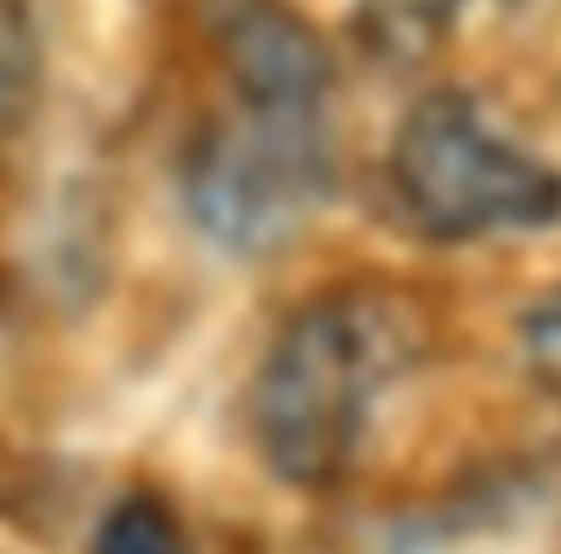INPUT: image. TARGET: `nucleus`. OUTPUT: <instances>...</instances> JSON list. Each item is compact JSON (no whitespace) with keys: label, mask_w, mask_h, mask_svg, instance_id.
I'll return each instance as SVG.
<instances>
[{"label":"nucleus","mask_w":561,"mask_h":554,"mask_svg":"<svg viewBox=\"0 0 561 554\" xmlns=\"http://www.w3.org/2000/svg\"><path fill=\"white\" fill-rule=\"evenodd\" d=\"M522 370H528V383L561 409V285L522 318Z\"/></svg>","instance_id":"nucleus-8"},{"label":"nucleus","mask_w":561,"mask_h":554,"mask_svg":"<svg viewBox=\"0 0 561 554\" xmlns=\"http://www.w3.org/2000/svg\"><path fill=\"white\" fill-rule=\"evenodd\" d=\"M41 80V54H34V27L21 0H0V132H14L27 100Z\"/></svg>","instance_id":"nucleus-7"},{"label":"nucleus","mask_w":561,"mask_h":554,"mask_svg":"<svg viewBox=\"0 0 561 554\" xmlns=\"http://www.w3.org/2000/svg\"><path fill=\"white\" fill-rule=\"evenodd\" d=\"M456 14V0H357V21L383 54H423Z\"/></svg>","instance_id":"nucleus-6"},{"label":"nucleus","mask_w":561,"mask_h":554,"mask_svg":"<svg viewBox=\"0 0 561 554\" xmlns=\"http://www.w3.org/2000/svg\"><path fill=\"white\" fill-rule=\"evenodd\" d=\"M508 8H561V0H508Z\"/></svg>","instance_id":"nucleus-9"},{"label":"nucleus","mask_w":561,"mask_h":554,"mask_svg":"<svg viewBox=\"0 0 561 554\" xmlns=\"http://www.w3.org/2000/svg\"><path fill=\"white\" fill-rule=\"evenodd\" d=\"M331 198V132L311 100L231 93L185 152V205L225 251L285 244Z\"/></svg>","instance_id":"nucleus-3"},{"label":"nucleus","mask_w":561,"mask_h":554,"mask_svg":"<svg viewBox=\"0 0 561 554\" xmlns=\"http://www.w3.org/2000/svg\"><path fill=\"white\" fill-rule=\"evenodd\" d=\"M423 357V318L390 285H337L311 298L285 331L271 337L251 377V436L257 455L298 482L331 488L344 482L397 383Z\"/></svg>","instance_id":"nucleus-1"},{"label":"nucleus","mask_w":561,"mask_h":554,"mask_svg":"<svg viewBox=\"0 0 561 554\" xmlns=\"http://www.w3.org/2000/svg\"><path fill=\"white\" fill-rule=\"evenodd\" d=\"M211 41H218L225 73H231V93L324 106L331 60H324L318 34L291 8H277V0H218L211 8Z\"/></svg>","instance_id":"nucleus-4"},{"label":"nucleus","mask_w":561,"mask_h":554,"mask_svg":"<svg viewBox=\"0 0 561 554\" xmlns=\"http://www.w3.org/2000/svg\"><path fill=\"white\" fill-rule=\"evenodd\" d=\"M390 205L430 244H476L554 224L561 172L515 146L469 93H430L390 139Z\"/></svg>","instance_id":"nucleus-2"},{"label":"nucleus","mask_w":561,"mask_h":554,"mask_svg":"<svg viewBox=\"0 0 561 554\" xmlns=\"http://www.w3.org/2000/svg\"><path fill=\"white\" fill-rule=\"evenodd\" d=\"M93 554H192V547H185V528H179V515H172L165 501L126 495V501L100 521Z\"/></svg>","instance_id":"nucleus-5"}]
</instances>
